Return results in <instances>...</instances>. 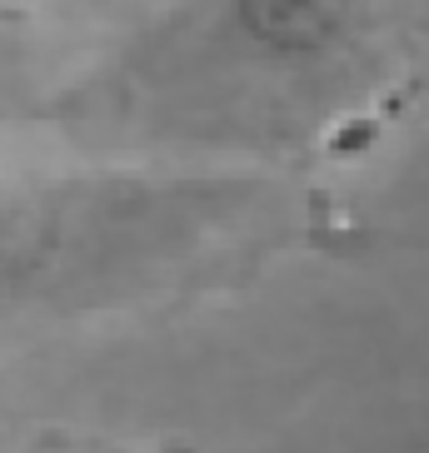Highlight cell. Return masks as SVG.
<instances>
[{
	"instance_id": "2",
	"label": "cell",
	"mask_w": 429,
	"mask_h": 453,
	"mask_svg": "<svg viewBox=\"0 0 429 453\" xmlns=\"http://www.w3.org/2000/svg\"><path fill=\"white\" fill-rule=\"evenodd\" d=\"M370 0H225V26L245 55L275 70H309L349 50Z\"/></svg>"
},
{
	"instance_id": "1",
	"label": "cell",
	"mask_w": 429,
	"mask_h": 453,
	"mask_svg": "<svg viewBox=\"0 0 429 453\" xmlns=\"http://www.w3.org/2000/svg\"><path fill=\"white\" fill-rule=\"evenodd\" d=\"M150 189H105L70 180H11L0 174V309L26 304L90 265L95 240L130 229V204Z\"/></svg>"
}]
</instances>
